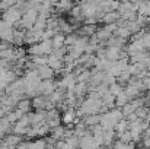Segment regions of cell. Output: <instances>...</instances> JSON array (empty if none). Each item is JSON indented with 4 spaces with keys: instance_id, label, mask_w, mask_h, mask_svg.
Listing matches in <instances>:
<instances>
[{
    "instance_id": "obj_1",
    "label": "cell",
    "mask_w": 150,
    "mask_h": 149,
    "mask_svg": "<svg viewBox=\"0 0 150 149\" xmlns=\"http://www.w3.org/2000/svg\"><path fill=\"white\" fill-rule=\"evenodd\" d=\"M21 18H22V12L16 7V6H12L9 9H6L3 12V16H1V21L7 22L9 25H15V24H19L21 22Z\"/></svg>"
},
{
    "instance_id": "obj_2",
    "label": "cell",
    "mask_w": 150,
    "mask_h": 149,
    "mask_svg": "<svg viewBox=\"0 0 150 149\" xmlns=\"http://www.w3.org/2000/svg\"><path fill=\"white\" fill-rule=\"evenodd\" d=\"M57 89V86L54 85V82L51 79H45V81H41L40 85H38V92L45 95V97H50L51 94Z\"/></svg>"
},
{
    "instance_id": "obj_3",
    "label": "cell",
    "mask_w": 150,
    "mask_h": 149,
    "mask_svg": "<svg viewBox=\"0 0 150 149\" xmlns=\"http://www.w3.org/2000/svg\"><path fill=\"white\" fill-rule=\"evenodd\" d=\"M37 73H38V76L41 78V81H45V79H51L55 72L51 69L48 64H44V66H38V67H37Z\"/></svg>"
},
{
    "instance_id": "obj_4",
    "label": "cell",
    "mask_w": 150,
    "mask_h": 149,
    "mask_svg": "<svg viewBox=\"0 0 150 149\" xmlns=\"http://www.w3.org/2000/svg\"><path fill=\"white\" fill-rule=\"evenodd\" d=\"M76 118H77V115H76V111H74L71 107H69V108L64 111L61 121H63V123L67 126V124H74V123H76Z\"/></svg>"
},
{
    "instance_id": "obj_5",
    "label": "cell",
    "mask_w": 150,
    "mask_h": 149,
    "mask_svg": "<svg viewBox=\"0 0 150 149\" xmlns=\"http://www.w3.org/2000/svg\"><path fill=\"white\" fill-rule=\"evenodd\" d=\"M4 139V145L6 146H9V148H12V149H15L21 142H22V139H21V136L19 135H15V133H12V135H7V136H4L3 138Z\"/></svg>"
},
{
    "instance_id": "obj_6",
    "label": "cell",
    "mask_w": 150,
    "mask_h": 149,
    "mask_svg": "<svg viewBox=\"0 0 150 149\" xmlns=\"http://www.w3.org/2000/svg\"><path fill=\"white\" fill-rule=\"evenodd\" d=\"M118 19H120V13H118L117 10H112V12L103 13V16H102L100 22H102V24H105V25H108V24H115Z\"/></svg>"
},
{
    "instance_id": "obj_7",
    "label": "cell",
    "mask_w": 150,
    "mask_h": 149,
    "mask_svg": "<svg viewBox=\"0 0 150 149\" xmlns=\"http://www.w3.org/2000/svg\"><path fill=\"white\" fill-rule=\"evenodd\" d=\"M64 34L61 32H57L52 38H51V43H52V50H58V48H63L64 47Z\"/></svg>"
},
{
    "instance_id": "obj_8",
    "label": "cell",
    "mask_w": 150,
    "mask_h": 149,
    "mask_svg": "<svg viewBox=\"0 0 150 149\" xmlns=\"http://www.w3.org/2000/svg\"><path fill=\"white\" fill-rule=\"evenodd\" d=\"M50 138L52 140H61L63 139V136H64V127L60 124V126H57V127H54V129H51L50 130Z\"/></svg>"
},
{
    "instance_id": "obj_9",
    "label": "cell",
    "mask_w": 150,
    "mask_h": 149,
    "mask_svg": "<svg viewBox=\"0 0 150 149\" xmlns=\"http://www.w3.org/2000/svg\"><path fill=\"white\" fill-rule=\"evenodd\" d=\"M115 140V130L111 129V130H105L103 132V145L105 146H112Z\"/></svg>"
},
{
    "instance_id": "obj_10",
    "label": "cell",
    "mask_w": 150,
    "mask_h": 149,
    "mask_svg": "<svg viewBox=\"0 0 150 149\" xmlns=\"http://www.w3.org/2000/svg\"><path fill=\"white\" fill-rule=\"evenodd\" d=\"M31 107H32V102H31V99H28V98L19 99V101H18V104H16V108L22 110L25 114H26V113H29Z\"/></svg>"
},
{
    "instance_id": "obj_11",
    "label": "cell",
    "mask_w": 150,
    "mask_h": 149,
    "mask_svg": "<svg viewBox=\"0 0 150 149\" xmlns=\"http://www.w3.org/2000/svg\"><path fill=\"white\" fill-rule=\"evenodd\" d=\"M96 31H98L96 25H85L80 29V34H82V37H92V35H95Z\"/></svg>"
},
{
    "instance_id": "obj_12",
    "label": "cell",
    "mask_w": 150,
    "mask_h": 149,
    "mask_svg": "<svg viewBox=\"0 0 150 149\" xmlns=\"http://www.w3.org/2000/svg\"><path fill=\"white\" fill-rule=\"evenodd\" d=\"M131 78H133V76H131V73L128 72V69H125V70H122V72L117 76V82H118L120 85H122V86H124V83H127Z\"/></svg>"
},
{
    "instance_id": "obj_13",
    "label": "cell",
    "mask_w": 150,
    "mask_h": 149,
    "mask_svg": "<svg viewBox=\"0 0 150 149\" xmlns=\"http://www.w3.org/2000/svg\"><path fill=\"white\" fill-rule=\"evenodd\" d=\"M83 123L86 124V127L88 126H96V124H99V114H91V115H85V120H83Z\"/></svg>"
},
{
    "instance_id": "obj_14",
    "label": "cell",
    "mask_w": 150,
    "mask_h": 149,
    "mask_svg": "<svg viewBox=\"0 0 150 149\" xmlns=\"http://www.w3.org/2000/svg\"><path fill=\"white\" fill-rule=\"evenodd\" d=\"M114 35H115V37H120V38H122V40H127V38H130V37H131L130 31H128L125 26H118V28H117V31L114 32Z\"/></svg>"
},
{
    "instance_id": "obj_15",
    "label": "cell",
    "mask_w": 150,
    "mask_h": 149,
    "mask_svg": "<svg viewBox=\"0 0 150 149\" xmlns=\"http://www.w3.org/2000/svg\"><path fill=\"white\" fill-rule=\"evenodd\" d=\"M114 130H115V133H122V132L128 130V120H127V118H122V120H120V121L115 124Z\"/></svg>"
},
{
    "instance_id": "obj_16",
    "label": "cell",
    "mask_w": 150,
    "mask_h": 149,
    "mask_svg": "<svg viewBox=\"0 0 150 149\" xmlns=\"http://www.w3.org/2000/svg\"><path fill=\"white\" fill-rule=\"evenodd\" d=\"M28 149H47V142L44 139H37L34 142H29Z\"/></svg>"
},
{
    "instance_id": "obj_17",
    "label": "cell",
    "mask_w": 150,
    "mask_h": 149,
    "mask_svg": "<svg viewBox=\"0 0 150 149\" xmlns=\"http://www.w3.org/2000/svg\"><path fill=\"white\" fill-rule=\"evenodd\" d=\"M112 145H114V146H112V149H136L134 142L124 143V142H120V140H117V142H114Z\"/></svg>"
},
{
    "instance_id": "obj_18",
    "label": "cell",
    "mask_w": 150,
    "mask_h": 149,
    "mask_svg": "<svg viewBox=\"0 0 150 149\" xmlns=\"http://www.w3.org/2000/svg\"><path fill=\"white\" fill-rule=\"evenodd\" d=\"M128 101H130V99L127 98V95H125V94H124V91H122L121 94H118V95L115 97V107L121 108V107H122V105H125Z\"/></svg>"
},
{
    "instance_id": "obj_19",
    "label": "cell",
    "mask_w": 150,
    "mask_h": 149,
    "mask_svg": "<svg viewBox=\"0 0 150 149\" xmlns=\"http://www.w3.org/2000/svg\"><path fill=\"white\" fill-rule=\"evenodd\" d=\"M108 91H109L114 97H117L118 94H121V92L124 91V86H122V85H120L118 82H115V83H112V85H109V86H108Z\"/></svg>"
},
{
    "instance_id": "obj_20",
    "label": "cell",
    "mask_w": 150,
    "mask_h": 149,
    "mask_svg": "<svg viewBox=\"0 0 150 149\" xmlns=\"http://www.w3.org/2000/svg\"><path fill=\"white\" fill-rule=\"evenodd\" d=\"M125 28L130 31V34H131V35H133V34H136V32H139V31L142 29V26L137 24V21H133V22H128V21H127Z\"/></svg>"
},
{
    "instance_id": "obj_21",
    "label": "cell",
    "mask_w": 150,
    "mask_h": 149,
    "mask_svg": "<svg viewBox=\"0 0 150 149\" xmlns=\"http://www.w3.org/2000/svg\"><path fill=\"white\" fill-rule=\"evenodd\" d=\"M120 110H121V113H122L124 118H125V117H128V115H130L131 113H134V108H133V105L130 104V101H128V102H127L125 105H122V107H121Z\"/></svg>"
},
{
    "instance_id": "obj_22",
    "label": "cell",
    "mask_w": 150,
    "mask_h": 149,
    "mask_svg": "<svg viewBox=\"0 0 150 149\" xmlns=\"http://www.w3.org/2000/svg\"><path fill=\"white\" fill-rule=\"evenodd\" d=\"M134 113H136L137 118H142V120H144V118H146V115H147V113H149V107H147V105H144V107H140V108H137Z\"/></svg>"
},
{
    "instance_id": "obj_23",
    "label": "cell",
    "mask_w": 150,
    "mask_h": 149,
    "mask_svg": "<svg viewBox=\"0 0 150 149\" xmlns=\"http://www.w3.org/2000/svg\"><path fill=\"white\" fill-rule=\"evenodd\" d=\"M117 136H118V140H120V142H124V143L131 142V135H130V130H125V132H122V133H118Z\"/></svg>"
},
{
    "instance_id": "obj_24",
    "label": "cell",
    "mask_w": 150,
    "mask_h": 149,
    "mask_svg": "<svg viewBox=\"0 0 150 149\" xmlns=\"http://www.w3.org/2000/svg\"><path fill=\"white\" fill-rule=\"evenodd\" d=\"M137 24L142 26V28H146L147 25H150V18L149 16H143V15H137Z\"/></svg>"
},
{
    "instance_id": "obj_25",
    "label": "cell",
    "mask_w": 150,
    "mask_h": 149,
    "mask_svg": "<svg viewBox=\"0 0 150 149\" xmlns=\"http://www.w3.org/2000/svg\"><path fill=\"white\" fill-rule=\"evenodd\" d=\"M142 40V43H143V46H144V48L146 50H150V32L149 31H146V34L140 38Z\"/></svg>"
},
{
    "instance_id": "obj_26",
    "label": "cell",
    "mask_w": 150,
    "mask_h": 149,
    "mask_svg": "<svg viewBox=\"0 0 150 149\" xmlns=\"http://www.w3.org/2000/svg\"><path fill=\"white\" fill-rule=\"evenodd\" d=\"M117 82V78L115 76H112V75H109V73H105V76H103V83L105 85H112V83H115Z\"/></svg>"
},
{
    "instance_id": "obj_27",
    "label": "cell",
    "mask_w": 150,
    "mask_h": 149,
    "mask_svg": "<svg viewBox=\"0 0 150 149\" xmlns=\"http://www.w3.org/2000/svg\"><path fill=\"white\" fill-rule=\"evenodd\" d=\"M142 82H143V85H144L146 91H149L150 89V73L149 72H147V75H146L144 78H142Z\"/></svg>"
},
{
    "instance_id": "obj_28",
    "label": "cell",
    "mask_w": 150,
    "mask_h": 149,
    "mask_svg": "<svg viewBox=\"0 0 150 149\" xmlns=\"http://www.w3.org/2000/svg\"><path fill=\"white\" fill-rule=\"evenodd\" d=\"M4 115H6V113H4V110H3V108L0 107V118H3Z\"/></svg>"
},
{
    "instance_id": "obj_29",
    "label": "cell",
    "mask_w": 150,
    "mask_h": 149,
    "mask_svg": "<svg viewBox=\"0 0 150 149\" xmlns=\"http://www.w3.org/2000/svg\"><path fill=\"white\" fill-rule=\"evenodd\" d=\"M149 111H150V104H149Z\"/></svg>"
},
{
    "instance_id": "obj_30",
    "label": "cell",
    "mask_w": 150,
    "mask_h": 149,
    "mask_svg": "<svg viewBox=\"0 0 150 149\" xmlns=\"http://www.w3.org/2000/svg\"><path fill=\"white\" fill-rule=\"evenodd\" d=\"M149 32H150V29H149Z\"/></svg>"
}]
</instances>
